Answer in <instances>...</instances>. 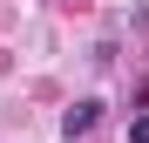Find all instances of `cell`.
I'll use <instances>...</instances> for the list:
<instances>
[{
    "mask_svg": "<svg viewBox=\"0 0 149 143\" xmlns=\"http://www.w3.org/2000/svg\"><path fill=\"white\" fill-rule=\"evenodd\" d=\"M95 123H102V102H95V95H81V102H74V109L61 116V136H68V143H81Z\"/></svg>",
    "mask_w": 149,
    "mask_h": 143,
    "instance_id": "6da1fadb",
    "label": "cell"
},
{
    "mask_svg": "<svg viewBox=\"0 0 149 143\" xmlns=\"http://www.w3.org/2000/svg\"><path fill=\"white\" fill-rule=\"evenodd\" d=\"M129 143H149V116H136V123H129Z\"/></svg>",
    "mask_w": 149,
    "mask_h": 143,
    "instance_id": "7a4b0ae2",
    "label": "cell"
}]
</instances>
